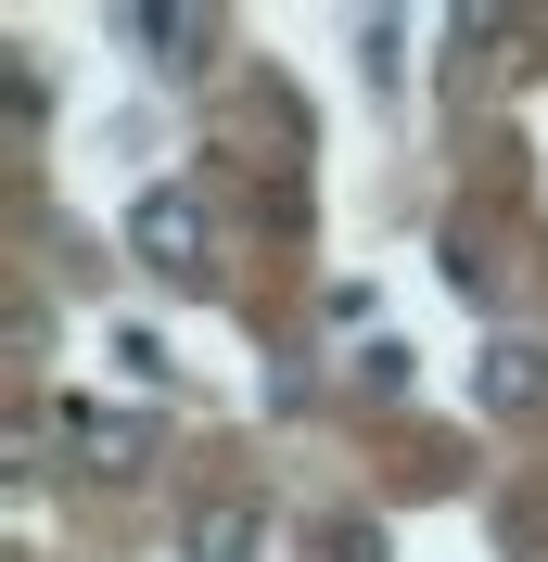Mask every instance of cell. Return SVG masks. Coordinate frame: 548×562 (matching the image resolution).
Segmentation results:
<instances>
[{
  "mask_svg": "<svg viewBox=\"0 0 548 562\" xmlns=\"http://www.w3.org/2000/svg\"><path fill=\"white\" fill-rule=\"evenodd\" d=\"M128 256H140V269H167V281H205V205H192V192H140Z\"/></svg>",
  "mask_w": 548,
  "mask_h": 562,
  "instance_id": "obj_1",
  "label": "cell"
},
{
  "mask_svg": "<svg viewBox=\"0 0 548 562\" xmlns=\"http://www.w3.org/2000/svg\"><path fill=\"white\" fill-rule=\"evenodd\" d=\"M269 550V512L255 498H192L179 512V562H255Z\"/></svg>",
  "mask_w": 548,
  "mask_h": 562,
  "instance_id": "obj_2",
  "label": "cell"
},
{
  "mask_svg": "<svg viewBox=\"0 0 548 562\" xmlns=\"http://www.w3.org/2000/svg\"><path fill=\"white\" fill-rule=\"evenodd\" d=\"M472 396H484L498 422H536V409H548V346H484Z\"/></svg>",
  "mask_w": 548,
  "mask_h": 562,
  "instance_id": "obj_3",
  "label": "cell"
},
{
  "mask_svg": "<svg viewBox=\"0 0 548 562\" xmlns=\"http://www.w3.org/2000/svg\"><path fill=\"white\" fill-rule=\"evenodd\" d=\"M140 38H153V65H167V77H192V65L217 52V13H205V0H153Z\"/></svg>",
  "mask_w": 548,
  "mask_h": 562,
  "instance_id": "obj_4",
  "label": "cell"
},
{
  "mask_svg": "<svg viewBox=\"0 0 548 562\" xmlns=\"http://www.w3.org/2000/svg\"><path fill=\"white\" fill-rule=\"evenodd\" d=\"M65 435L90 448V473H140V448H153V435H140V422H115V409H65Z\"/></svg>",
  "mask_w": 548,
  "mask_h": 562,
  "instance_id": "obj_5",
  "label": "cell"
}]
</instances>
